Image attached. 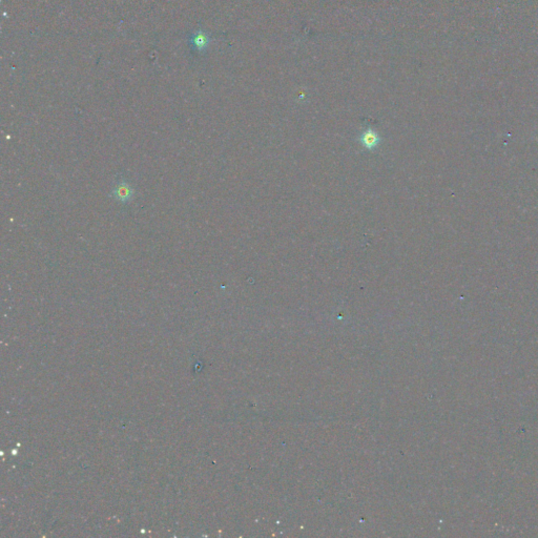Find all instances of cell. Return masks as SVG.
<instances>
[{"label":"cell","mask_w":538,"mask_h":538,"mask_svg":"<svg viewBox=\"0 0 538 538\" xmlns=\"http://www.w3.org/2000/svg\"><path fill=\"white\" fill-rule=\"evenodd\" d=\"M134 194H135L134 188L132 187L130 183H127V182H120V183H118L115 186L111 196L115 200H117V201L126 203V202H130L133 199Z\"/></svg>","instance_id":"cell-1"},{"label":"cell","mask_w":538,"mask_h":538,"mask_svg":"<svg viewBox=\"0 0 538 538\" xmlns=\"http://www.w3.org/2000/svg\"><path fill=\"white\" fill-rule=\"evenodd\" d=\"M360 142L363 145V148L371 151L379 147L380 143L382 142V139L376 131H373L372 129H367L361 134Z\"/></svg>","instance_id":"cell-2"},{"label":"cell","mask_w":538,"mask_h":538,"mask_svg":"<svg viewBox=\"0 0 538 538\" xmlns=\"http://www.w3.org/2000/svg\"><path fill=\"white\" fill-rule=\"evenodd\" d=\"M208 41H209V40H208L207 36H206L205 34L200 33V34H198V36L195 38L194 43H195L196 48H197L198 50H204V49L207 47Z\"/></svg>","instance_id":"cell-3"}]
</instances>
